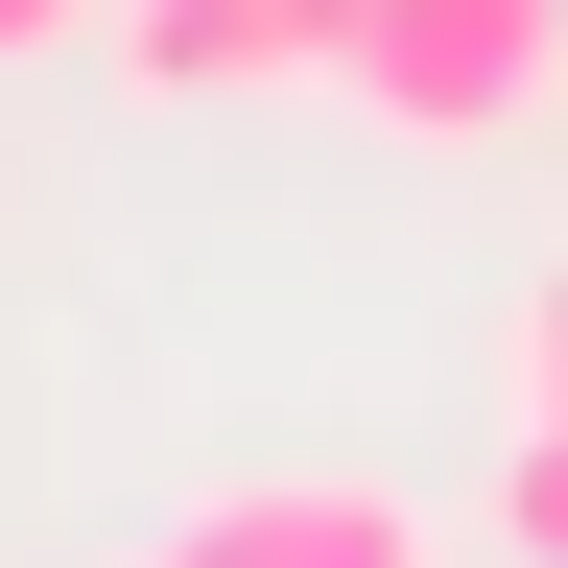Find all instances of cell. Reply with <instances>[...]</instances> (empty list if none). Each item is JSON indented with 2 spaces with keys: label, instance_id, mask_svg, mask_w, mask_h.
Listing matches in <instances>:
<instances>
[{
  "label": "cell",
  "instance_id": "obj_2",
  "mask_svg": "<svg viewBox=\"0 0 568 568\" xmlns=\"http://www.w3.org/2000/svg\"><path fill=\"white\" fill-rule=\"evenodd\" d=\"M166 568H426V497L379 474H237V497H190Z\"/></svg>",
  "mask_w": 568,
  "mask_h": 568
},
{
  "label": "cell",
  "instance_id": "obj_3",
  "mask_svg": "<svg viewBox=\"0 0 568 568\" xmlns=\"http://www.w3.org/2000/svg\"><path fill=\"white\" fill-rule=\"evenodd\" d=\"M95 24H119L142 95H261V71H308V48H284V0H95Z\"/></svg>",
  "mask_w": 568,
  "mask_h": 568
},
{
  "label": "cell",
  "instance_id": "obj_5",
  "mask_svg": "<svg viewBox=\"0 0 568 568\" xmlns=\"http://www.w3.org/2000/svg\"><path fill=\"white\" fill-rule=\"evenodd\" d=\"M521 403H568V261L521 284Z\"/></svg>",
  "mask_w": 568,
  "mask_h": 568
},
{
  "label": "cell",
  "instance_id": "obj_6",
  "mask_svg": "<svg viewBox=\"0 0 568 568\" xmlns=\"http://www.w3.org/2000/svg\"><path fill=\"white\" fill-rule=\"evenodd\" d=\"M71 24H95V0H0V71H24V48H71Z\"/></svg>",
  "mask_w": 568,
  "mask_h": 568
},
{
  "label": "cell",
  "instance_id": "obj_7",
  "mask_svg": "<svg viewBox=\"0 0 568 568\" xmlns=\"http://www.w3.org/2000/svg\"><path fill=\"white\" fill-rule=\"evenodd\" d=\"M284 48H308V71H332V48H355V0H284Z\"/></svg>",
  "mask_w": 568,
  "mask_h": 568
},
{
  "label": "cell",
  "instance_id": "obj_4",
  "mask_svg": "<svg viewBox=\"0 0 568 568\" xmlns=\"http://www.w3.org/2000/svg\"><path fill=\"white\" fill-rule=\"evenodd\" d=\"M497 545L568 568V403H521V450H497Z\"/></svg>",
  "mask_w": 568,
  "mask_h": 568
},
{
  "label": "cell",
  "instance_id": "obj_1",
  "mask_svg": "<svg viewBox=\"0 0 568 568\" xmlns=\"http://www.w3.org/2000/svg\"><path fill=\"white\" fill-rule=\"evenodd\" d=\"M332 95L379 119V142H497V119L568 95V0H355Z\"/></svg>",
  "mask_w": 568,
  "mask_h": 568
}]
</instances>
